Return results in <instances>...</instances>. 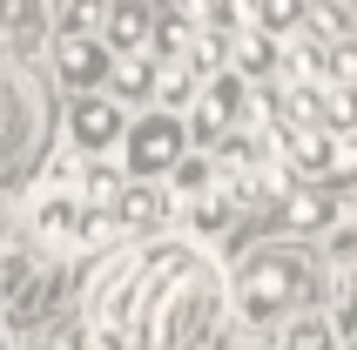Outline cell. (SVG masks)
<instances>
[{
  "mask_svg": "<svg viewBox=\"0 0 357 350\" xmlns=\"http://www.w3.org/2000/svg\"><path fill=\"white\" fill-rule=\"evenodd\" d=\"M283 350H337V330H331V317H290V330H283Z\"/></svg>",
  "mask_w": 357,
  "mask_h": 350,
  "instance_id": "cell-10",
  "label": "cell"
},
{
  "mask_svg": "<svg viewBox=\"0 0 357 350\" xmlns=\"http://www.w3.org/2000/svg\"><path fill=\"white\" fill-rule=\"evenodd\" d=\"M115 222H128V229H142V222H155V215H162V195L155 189H121V202H115Z\"/></svg>",
  "mask_w": 357,
  "mask_h": 350,
  "instance_id": "cell-12",
  "label": "cell"
},
{
  "mask_svg": "<svg viewBox=\"0 0 357 350\" xmlns=\"http://www.w3.org/2000/svg\"><path fill=\"white\" fill-rule=\"evenodd\" d=\"M34 229L47 250H75V243H95V236H108L115 222H95V215L81 209V195L68 189V182H47V195L34 202Z\"/></svg>",
  "mask_w": 357,
  "mask_h": 350,
  "instance_id": "cell-3",
  "label": "cell"
},
{
  "mask_svg": "<svg viewBox=\"0 0 357 350\" xmlns=\"http://www.w3.org/2000/svg\"><path fill=\"white\" fill-rule=\"evenodd\" d=\"M101 27H108V54H142V40L155 34V20L142 7H115V14H101Z\"/></svg>",
  "mask_w": 357,
  "mask_h": 350,
  "instance_id": "cell-8",
  "label": "cell"
},
{
  "mask_svg": "<svg viewBox=\"0 0 357 350\" xmlns=\"http://www.w3.org/2000/svg\"><path fill=\"white\" fill-rule=\"evenodd\" d=\"M128 169L135 175H162V169H176L182 162V121L162 108V115H142V121H128Z\"/></svg>",
  "mask_w": 357,
  "mask_h": 350,
  "instance_id": "cell-4",
  "label": "cell"
},
{
  "mask_svg": "<svg viewBox=\"0 0 357 350\" xmlns=\"http://www.w3.org/2000/svg\"><path fill=\"white\" fill-rule=\"evenodd\" d=\"M324 215H331V195H317V189H283V222H297V229H317Z\"/></svg>",
  "mask_w": 357,
  "mask_h": 350,
  "instance_id": "cell-11",
  "label": "cell"
},
{
  "mask_svg": "<svg viewBox=\"0 0 357 350\" xmlns=\"http://www.w3.org/2000/svg\"><path fill=\"white\" fill-rule=\"evenodd\" d=\"M283 162L303 182H351L357 175V135H310V128H277Z\"/></svg>",
  "mask_w": 357,
  "mask_h": 350,
  "instance_id": "cell-2",
  "label": "cell"
},
{
  "mask_svg": "<svg viewBox=\"0 0 357 350\" xmlns=\"http://www.w3.org/2000/svg\"><path fill=\"white\" fill-rule=\"evenodd\" d=\"M54 68H61V81H75V88H95V81H108V47H95V40H81V34H61Z\"/></svg>",
  "mask_w": 357,
  "mask_h": 350,
  "instance_id": "cell-7",
  "label": "cell"
},
{
  "mask_svg": "<svg viewBox=\"0 0 357 350\" xmlns=\"http://www.w3.org/2000/svg\"><path fill=\"white\" fill-rule=\"evenodd\" d=\"M236 310L250 324H277V317H303V303L317 296V263L303 250H257L236 270Z\"/></svg>",
  "mask_w": 357,
  "mask_h": 350,
  "instance_id": "cell-1",
  "label": "cell"
},
{
  "mask_svg": "<svg viewBox=\"0 0 357 350\" xmlns=\"http://www.w3.org/2000/svg\"><path fill=\"white\" fill-rule=\"evenodd\" d=\"M243 121V81L236 75H209L202 81V108H196V135H222Z\"/></svg>",
  "mask_w": 357,
  "mask_h": 350,
  "instance_id": "cell-6",
  "label": "cell"
},
{
  "mask_svg": "<svg viewBox=\"0 0 357 350\" xmlns=\"http://www.w3.org/2000/svg\"><path fill=\"white\" fill-rule=\"evenodd\" d=\"M68 135L81 142V155H101V149H115L121 135H128V121H121V108H108V101H75L68 108Z\"/></svg>",
  "mask_w": 357,
  "mask_h": 350,
  "instance_id": "cell-5",
  "label": "cell"
},
{
  "mask_svg": "<svg viewBox=\"0 0 357 350\" xmlns=\"http://www.w3.org/2000/svg\"><path fill=\"white\" fill-rule=\"evenodd\" d=\"M108 81H115V95H155V61H149V47L142 54H108Z\"/></svg>",
  "mask_w": 357,
  "mask_h": 350,
  "instance_id": "cell-9",
  "label": "cell"
}]
</instances>
